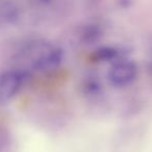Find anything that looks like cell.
I'll return each instance as SVG.
<instances>
[{
	"label": "cell",
	"instance_id": "obj_1",
	"mask_svg": "<svg viewBox=\"0 0 152 152\" xmlns=\"http://www.w3.org/2000/svg\"><path fill=\"white\" fill-rule=\"evenodd\" d=\"M25 53L32 69L40 72H49L56 69L64 58L63 49L47 43L31 45Z\"/></svg>",
	"mask_w": 152,
	"mask_h": 152
},
{
	"label": "cell",
	"instance_id": "obj_2",
	"mask_svg": "<svg viewBox=\"0 0 152 152\" xmlns=\"http://www.w3.org/2000/svg\"><path fill=\"white\" fill-rule=\"evenodd\" d=\"M137 76V66L134 61L121 58L108 70L107 78L113 87L124 88L134 81Z\"/></svg>",
	"mask_w": 152,
	"mask_h": 152
},
{
	"label": "cell",
	"instance_id": "obj_6",
	"mask_svg": "<svg viewBox=\"0 0 152 152\" xmlns=\"http://www.w3.org/2000/svg\"><path fill=\"white\" fill-rule=\"evenodd\" d=\"M101 28L97 24H90L87 25V27L83 31V39L85 42L92 43L97 41L101 37Z\"/></svg>",
	"mask_w": 152,
	"mask_h": 152
},
{
	"label": "cell",
	"instance_id": "obj_4",
	"mask_svg": "<svg viewBox=\"0 0 152 152\" xmlns=\"http://www.w3.org/2000/svg\"><path fill=\"white\" fill-rule=\"evenodd\" d=\"M22 9L17 0H0V23L12 25L21 18Z\"/></svg>",
	"mask_w": 152,
	"mask_h": 152
},
{
	"label": "cell",
	"instance_id": "obj_3",
	"mask_svg": "<svg viewBox=\"0 0 152 152\" xmlns=\"http://www.w3.org/2000/svg\"><path fill=\"white\" fill-rule=\"evenodd\" d=\"M23 73L7 70L0 73V105H7L17 96L23 85Z\"/></svg>",
	"mask_w": 152,
	"mask_h": 152
},
{
	"label": "cell",
	"instance_id": "obj_8",
	"mask_svg": "<svg viewBox=\"0 0 152 152\" xmlns=\"http://www.w3.org/2000/svg\"><path fill=\"white\" fill-rule=\"evenodd\" d=\"M28 1H29V3L32 7H47V5L51 4L54 0H28Z\"/></svg>",
	"mask_w": 152,
	"mask_h": 152
},
{
	"label": "cell",
	"instance_id": "obj_7",
	"mask_svg": "<svg viewBox=\"0 0 152 152\" xmlns=\"http://www.w3.org/2000/svg\"><path fill=\"white\" fill-rule=\"evenodd\" d=\"M83 93L89 96H95L101 92V83L97 78H89L83 86Z\"/></svg>",
	"mask_w": 152,
	"mask_h": 152
},
{
	"label": "cell",
	"instance_id": "obj_5",
	"mask_svg": "<svg viewBox=\"0 0 152 152\" xmlns=\"http://www.w3.org/2000/svg\"><path fill=\"white\" fill-rule=\"evenodd\" d=\"M94 61H103V63H116L121 59V50L110 46L100 47L94 52Z\"/></svg>",
	"mask_w": 152,
	"mask_h": 152
}]
</instances>
